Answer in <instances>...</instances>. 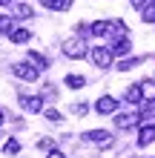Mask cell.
I'll use <instances>...</instances> for the list:
<instances>
[{
	"label": "cell",
	"mask_w": 155,
	"mask_h": 158,
	"mask_svg": "<svg viewBox=\"0 0 155 158\" xmlns=\"http://www.w3.org/2000/svg\"><path fill=\"white\" fill-rule=\"evenodd\" d=\"M63 55L72 58V60H80V58H86V55H89V46H86L84 38H69L66 43H63Z\"/></svg>",
	"instance_id": "cell-1"
},
{
	"label": "cell",
	"mask_w": 155,
	"mask_h": 158,
	"mask_svg": "<svg viewBox=\"0 0 155 158\" xmlns=\"http://www.w3.org/2000/svg\"><path fill=\"white\" fill-rule=\"evenodd\" d=\"M89 58H92V63L98 69H109L112 60H115V55H112L109 46H92V49H89Z\"/></svg>",
	"instance_id": "cell-2"
},
{
	"label": "cell",
	"mask_w": 155,
	"mask_h": 158,
	"mask_svg": "<svg viewBox=\"0 0 155 158\" xmlns=\"http://www.w3.org/2000/svg\"><path fill=\"white\" fill-rule=\"evenodd\" d=\"M12 72H14V75L20 78V81H26V83H35V81L40 78V69L35 66V63H29V60H23V63H14V66H12Z\"/></svg>",
	"instance_id": "cell-3"
},
{
	"label": "cell",
	"mask_w": 155,
	"mask_h": 158,
	"mask_svg": "<svg viewBox=\"0 0 155 158\" xmlns=\"http://www.w3.org/2000/svg\"><path fill=\"white\" fill-rule=\"evenodd\" d=\"M17 104H20L26 112L38 115L40 109H43V95H26V92H20V95H17Z\"/></svg>",
	"instance_id": "cell-4"
},
{
	"label": "cell",
	"mask_w": 155,
	"mask_h": 158,
	"mask_svg": "<svg viewBox=\"0 0 155 158\" xmlns=\"http://www.w3.org/2000/svg\"><path fill=\"white\" fill-rule=\"evenodd\" d=\"M95 112H98V115H118V98L101 95V98L95 101Z\"/></svg>",
	"instance_id": "cell-5"
},
{
	"label": "cell",
	"mask_w": 155,
	"mask_h": 158,
	"mask_svg": "<svg viewBox=\"0 0 155 158\" xmlns=\"http://www.w3.org/2000/svg\"><path fill=\"white\" fill-rule=\"evenodd\" d=\"M138 124H141V115H135V112H118L115 115V127L118 129H132Z\"/></svg>",
	"instance_id": "cell-6"
},
{
	"label": "cell",
	"mask_w": 155,
	"mask_h": 158,
	"mask_svg": "<svg viewBox=\"0 0 155 158\" xmlns=\"http://www.w3.org/2000/svg\"><path fill=\"white\" fill-rule=\"evenodd\" d=\"M138 147H149L152 141H155V124H144L141 129H138Z\"/></svg>",
	"instance_id": "cell-7"
},
{
	"label": "cell",
	"mask_w": 155,
	"mask_h": 158,
	"mask_svg": "<svg viewBox=\"0 0 155 158\" xmlns=\"http://www.w3.org/2000/svg\"><path fill=\"white\" fill-rule=\"evenodd\" d=\"M84 141H89V144H109L112 135H109L106 129H89V132H84Z\"/></svg>",
	"instance_id": "cell-8"
},
{
	"label": "cell",
	"mask_w": 155,
	"mask_h": 158,
	"mask_svg": "<svg viewBox=\"0 0 155 158\" xmlns=\"http://www.w3.org/2000/svg\"><path fill=\"white\" fill-rule=\"evenodd\" d=\"M124 101L126 104H132V106H138V104H144V95H141V89H138V83H135V86H129L124 92Z\"/></svg>",
	"instance_id": "cell-9"
},
{
	"label": "cell",
	"mask_w": 155,
	"mask_h": 158,
	"mask_svg": "<svg viewBox=\"0 0 155 158\" xmlns=\"http://www.w3.org/2000/svg\"><path fill=\"white\" fill-rule=\"evenodd\" d=\"M129 52H132V40H129V38L112 43V55H115V58H124V55H129Z\"/></svg>",
	"instance_id": "cell-10"
},
{
	"label": "cell",
	"mask_w": 155,
	"mask_h": 158,
	"mask_svg": "<svg viewBox=\"0 0 155 158\" xmlns=\"http://www.w3.org/2000/svg\"><path fill=\"white\" fill-rule=\"evenodd\" d=\"M89 35H95V38H106L109 35V20H95L89 26Z\"/></svg>",
	"instance_id": "cell-11"
},
{
	"label": "cell",
	"mask_w": 155,
	"mask_h": 158,
	"mask_svg": "<svg viewBox=\"0 0 155 158\" xmlns=\"http://www.w3.org/2000/svg\"><path fill=\"white\" fill-rule=\"evenodd\" d=\"M138 89H141V95H144V101H155V81H141L138 83Z\"/></svg>",
	"instance_id": "cell-12"
},
{
	"label": "cell",
	"mask_w": 155,
	"mask_h": 158,
	"mask_svg": "<svg viewBox=\"0 0 155 158\" xmlns=\"http://www.w3.org/2000/svg\"><path fill=\"white\" fill-rule=\"evenodd\" d=\"M46 9H52V12H66V9L72 6V0H40Z\"/></svg>",
	"instance_id": "cell-13"
},
{
	"label": "cell",
	"mask_w": 155,
	"mask_h": 158,
	"mask_svg": "<svg viewBox=\"0 0 155 158\" xmlns=\"http://www.w3.org/2000/svg\"><path fill=\"white\" fill-rule=\"evenodd\" d=\"M29 38H32L29 29H12V32H9V40H12V43H26Z\"/></svg>",
	"instance_id": "cell-14"
},
{
	"label": "cell",
	"mask_w": 155,
	"mask_h": 158,
	"mask_svg": "<svg viewBox=\"0 0 155 158\" xmlns=\"http://www.w3.org/2000/svg\"><path fill=\"white\" fill-rule=\"evenodd\" d=\"M29 63H35V66H38L40 72H43V69H49V60H46V58H43V55H40V52H35V49L29 52Z\"/></svg>",
	"instance_id": "cell-15"
},
{
	"label": "cell",
	"mask_w": 155,
	"mask_h": 158,
	"mask_svg": "<svg viewBox=\"0 0 155 158\" xmlns=\"http://www.w3.org/2000/svg\"><path fill=\"white\" fill-rule=\"evenodd\" d=\"M63 83H66L69 89H84V86H86V78H84V75H66V81H63Z\"/></svg>",
	"instance_id": "cell-16"
},
{
	"label": "cell",
	"mask_w": 155,
	"mask_h": 158,
	"mask_svg": "<svg viewBox=\"0 0 155 158\" xmlns=\"http://www.w3.org/2000/svg\"><path fill=\"white\" fill-rule=\"evenodd\" d=\"M14 17H17V20H29V17H32V6L14 3Z\"/></svg>",
	"instance_id": "cell-17"
},
{
	"label": "cell",
	"mask_w": 155,
	"mask_h": 158,
	"mask_svg": "<svg viewBox=\"0 0 155 158\" xmlns=\"http://www.w3.org/2000/svg\"><path fill=\"white\" fill-rule=\"evenodd\" d=\"M14 29V20L12 17H6V15H0V35H9Z\"/></svg>",
	"instance_id": "cell-18"
},
{
	"label": "cell",
	"mask_w": 155,
	"mask_h": 158,
	"mask_svg": "<svg viewBox=\"0 0 155 158\" xmlns=\"http://www.w3.org/2000/svg\"><path fill=\"white\" fill-rule=\"evenodd\" d=\"M3 150H6V155H17V152H20V141H17V138H9Z\"/></svg>",
	"instance_id": "cell-19"
},
{
	"label": "cell",
	"mask_w": 155,
	"mask_h": 158,
	"mask_svg": "<svg viewBox=\"0 0 155 158\" xmlns=\"http://www.w3.org/2000/svg\"><path fill=\"white\" fill-rule=\"evenodd\" d=\"M138 63H141V58H126V60L118 63V69H121V72H129L132 66H138Z\"/></svg>",
	"instance_id": "cell-20"
},
{
	"label": "cell",
	"mask_w": 155,
	"mask_h": 158,
	"mask_svg": "<svg viewBox=\"0 0 155 158\" xmlns=\"http://www.w3.org/2000/svg\"><path fill=\"white\" fill-rule=\"evenodd\" d=\"M141 17H144V23H155V6H147L141 12Z\"/></svg>",
	"instance_id": "cell-21"
},
{
	"label": "cell",
	"mask_w": 155,
	"mask_h": 158,
	"mask_svg": "<svg viewBox=\"0 0 155 158\" xmlns=\"http://www.w3.org/2000/svg\"><path fill=\"white\" fill-rule=\"evenodd\" d=\"M43 115H46V121H52V124H58V121L63 118V115H60V109H46Z\"/></svg>",
	"instance_id": "cell-22"
},
{
	"label": "cell",
	"mask_w": 155,
	"mask_h": 158,
	"mask_svg": "<svg viewBox=\"0 0 155 158\" xmlns=\"http://www.w3.org/2000/svg\"><path fill=\"white\" fill-rule=\"evenodd\" d=\"M38 150H49L52 152V138H40V141H38Z\"/></svg>",
	"instance_id": "cell-23"
},
{
	"label": "cell",
	"mask_w": 155,
	"mask_h": 158,
	"mask_svg": "<svg viewBox=\"0 0 155 158\" xmlns=\"http://www.w3.org/2000/svg\"><path fill=\"white\" fill-rule=\"evenodd\" d=\"M75 112H80V115L89 112V104H75Z\"/></svg>",
	"instance_id": "cell-24"
},
{
	"label": "cell",
	"mask_w": 155,
	"mask_h": 158,
	"mask_svg": "<svg viewBox=\"0 0 155 158\" xmlns=\"http://www.w3.org/2000/svg\"><path fill=\"white\" fill-rule=\"evenodd\" d=\"M46 158H66V155H63V152H60V150H52V152H49V155H46Z\"/></svg>",
	"instance_id": "cell-25"
},
{
	"label": "cell",
	"mask_w": 155,
	"mask_h": 158,
	"mask_svg": "<svg viewBox=\"0 0 155 158\" xmlns=\"http://www.w3.org/2000/svg\"><path fill=\"white\" fill-rule=\"evenodd\" d=\"M3 121H6V115H3V109H0V127H3Z\"/></svg>",
	"instance_id": "cell-26"
},
{
	"label": "cell",
	"mask_w": 155,
	"mask_h": 158,
	"mask_svg": "<svg viewBox=\"0 0 155 158\" xmlns=\"http://www.w3.org/2000/svg\"><path fill=\"white\" fill-rule=\"evenodd\" d=\"M6 3H12V0H0V6H6Z\"/></svg>",
	"instance_id": "cell-27"
},
{
	"label": "cell",
	"mask_w": 155,
	"mask_h": 158,
	"mask_svg": "<svg viewBox=\"0 0 155 158\" xmlns=\"http://www.w3.org/2000/svg\"><path fill=\"white\" fill-rule=\"evenodd\" d=\"M149 6H155V0H149Z\"/></svg>",
	"instance_id": "cell-28"
}]
</instances>
